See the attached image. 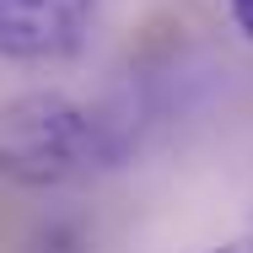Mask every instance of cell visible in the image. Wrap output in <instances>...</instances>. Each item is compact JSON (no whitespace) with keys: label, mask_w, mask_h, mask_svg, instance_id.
Instances as JSON below:
<instances>
[{"label":"cell","mask_w":253,"mask_h":253,"mask_svg":"<svg viewBox=\"0 0 253 253\" xmlns=\"http://www.w3.org/2000/svg\"><path fill=\"white\" fill-rule=\"evenodd\" d=\"M215 253H253V232H248V237H232V243H221Z\"/></svg>","instance_id":"277c9868"},{"label":"cell","mask_w":253,"mask_h":253,"mask_svg":"<svg viewBox=\"0 0 253 253\" xmlns=\"http://www.w3.org/2000/svg\"><path fill=\"white\" fill-rule=\"evenodd\" d=\"M226 11H232V22H237V33L253 43V0H226Z\"/></svg>","instance_id":"3957f363"},{"label":"cell","mask_w":253,"mask_h":253,"mask_svg":"<svg viewBox=\"0 0 253 253\" xmlns=\"http://www.w3.org/2000/svg\"><path fill=\"white\" fill-rule=\"evenodd\" d=\"M97 22V0H0V59L49 65L70 59Z\"/></svg>","instance_id":"7a4b0ae2"},{"label":"cell","mask_w":253,"mask_h":253,"mask_svg":"<svg viewBox=\"0 0 253 253\" xmlns=\"http://www.w3.org/2000/svg\"><path fill=\"white\" fill-rule=\"evenodd\" d=\"M124 156L119 124L59 92L16 97L0 113V172L22 189H54Z\"/></svg>","instance_id":"6da1fadb"}]
</instances>
